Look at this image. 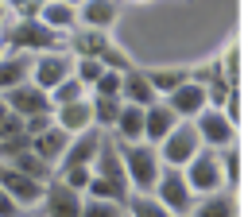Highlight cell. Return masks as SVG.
Returning <instances> with one entry per match:
<instances>
[{
    "instance_id": "obj_37",
    "label": "cell",
    "mask_w": 248,
    "mask_h": 217,
    "mask_svg": "<svg viewBox=\"0 0 248 217\" xmlns=\"http://www.w3.org/2000/svg\"><path fill=\"white\" fill-rule=\"evenodd\" d=\"M0 58H4V54H0Z\"/></svg>"
},
{
    "instance_id": "obj_15",
    "label": "cell",
    "mask_w": 248,
    "mask_h": 217,
    "mask_svg": "<svg viewBox=\"0 0 248 217\" xmlns=\"http://www.w3.org/2000/svg\"><path fill=\"white\" fill-rule=\"evenodd\" d=\"M31 70H35V54H19V50H8L0 58V97L12 93L16 85L31 81Z\"/></svg>"
},
{
    "instance_id": "obj_5",
    "label": "cell",
    "mask_w": 248,
    "mask_h": 217,
    "mask_svg": "<svg viewBox=\"0 0 248 217\" xmlns=\"http://www.w3.org/2000/svg\"><path fill=\"white\" fill-rule=\"evenodd\" d=\"M155 198H159L174 217H190L194 205H198V198H194L186 174H182V170H170V167L163 170V178H159V186H155Z\"/></svg>"
},
{
    "instance_id": "obj_36",
    "label": "cell",
    "mask_w": 248,
    "mask_h": 217,
    "mask_svg": "<svg viewBox=\"0 0 248 217\" xmlns=\"http://www.w3.org/2000/svg\"><path fill=\"white\" fill-rule=\"evenodd\" d=\"M4 16H8V4H0V27H4Z\"/></svg>"
},
{
    "instance_id": "obj_10",
    "label": "cell",
    "mask_w": 248,
    "mask_h": 217,
    "mask_svg": "<svg viewBox=\"0 0 248 217\" xmlns=\"http://www.w3.org/2000/svg\"><path fill=\"white\" fill-rule=\"evenodd\" d=\"M163 101L174 108V116H178V120H190V124L209 108V93H205V85H202V81H186L182 89H174V93H170V97H163Z\"/></svg>"
},
{
    "instance_id": "obj_9",
    "label": "cell",
    "mask_w": 248,
    "mask_h": 217,
    "mask_svg": "<svg viewBox=\"0 0 248 217\" xmlns=\"http://www.w3.org/2000/svg\"><path fill=\"white\" fill-rule=\"evenodd\" d=\"M4 101H8V108H12L19 120H31V116H46V112H54L50 93H46V89H39L35 81L16 85L12 93H4Z\"/></svg>"
},
{
    "instance_id": "obj_28",
    "label": "cell",
    "mask_w": 248,
    "mask_h": 217,
    "mask_svg": "<svg viewBox=\"0 0 248 217\" xmlns=\"http://www.w3.org/2000/svg\"><path fill=\"white\" fill-rule=\"evenodd\" d=\"M101 74H105L101 62H93V58H74V78H78L85 89H93V85L101 81Z\"/></svg>"
},
{
    "instance_id": "obj_13",
    "label": "cell",
    "mask_w": 248,
    "mask_h": 217,
    "mask_svg": "<svg viewBox=\"0 0 248 217\" xmlns=\"http://www.w3.org/2000/svg\"><path fill=\"white\" fill-rule=\"evenodd\" d=\"M178 124H182V120L174 116V108H170L167 101H155V105L143 112V140H147L151 147H159V143H163Z\"/></svg>"
},
{
    "instance_id": "obj_33",
    "label": "cell",
    "mask_w": 248,
    "mask_h": 217,
    "mask_svg": "<svg viewBox=\"0 0 248 217\" xmlns=\"http://www.w3.org/2000/svg\"><path fill=\"white\" fill-rule=\"evenodd\" d=\"M16 12V19H39L43 16V4L39 0H19V4H8Z\"/></svg>"
},
{
    "instance_id": "obj_3",
    "label": "cell",
    "mask_w": 248,
    "mask_h": 217,
    "mask_svg": "<svg viewBox=\"0 0 248 217\" xmlns=\"http://www.w3.org/2000/svg\"><path fill=\"white\" fill-rule=\"evenodd\" d=\"M198 155H202V136H198V128H194L190 120H182V124L159 143V159H163V167H170V170H186Z\"/></svg>"
},
{
    "instance_id": "obj_16",
    "label": "cell",
    "mask_w": 248,
    "mask_h": 217,
    "mask_svg": "<svg viewBox=\"0 0 248 217\" xmlns=\"http://www.w3.org/2000/svg\"><path fill=\"white\" fill-rule=\"evenodd\" d=\"M116 16H120V4H112V0H85V4H78V23L85 31H108L116 23Z\"/></svg>"
},
{
    "instance_id": "obj_12",
    "label": "cell",
    "mask_w": 248,
    "mask_h": 217,
    "mask_svg": "<svg viewBox=\"0 0 248 217\" xmlns=\"http://www.w3.org/2000/svg\"><path fill=\"white\" fill-rule=\"evenodd\" d=\"M81 194H74L70 186H62L58 178L46 182V194H43V213L46 217H81Z\"/></svg>"
},
{
    "instance_id": "obj_22",
    "label": "cell",
    "mask_w": 248,
    "mask_h": 217,
    "mask_svg": "<svg viewBox=\"0 0 248 217\" xmlns=\"http://www.w3.org/2000/svg\"><path fill=\"white\" fill-rule=\"evenodd\" d=\"M147 78H151V85H155L159 97H170L174 89H182L186 81H194V70L190 66H155V70H147Z\"/></svg>"
},
{
    "instance_id": "obj_20",
    "label": "cell",
    "mask_w": 248,
    "mask_h": 217,
    "mask_svg": "<svg viewBox=\"0 0 248 217\" xmlns=\"http://www.w3.org/2000/svg\"><path fill=\"white\" fill-rule=\"evenodd\" d=\"M54 124L66 132V136H81L93 128V101H78V105H66V108H54Z\"/></svg>"
},
{
    "instance_id": "obj_24",
    "label": "cell",
    "mask_w": 248,
    "mask_h": 217,
    "mask_svg": "<svg viewBox=\"0 0 248 217\" xmlns=\"http://www.w3.org/2000/svg\"><path fill=\"white\" fill-rule=\"evenodd\" d=\"M89 101H93V128L112 132V128H116V120H120L124 101H120V97H89Z\"/></svg>"
},
{
    "instance_id": "obj_27",
    "label": "cell",
    "mask_w": 248,
    "mask_h": 217,
    "mask_svg": "<svg viewBox=\"0 0 248 217\" xmlns=\"http://www.w3.org/2000/svg\"><path fill=\"white\" fill-rule=\"evenodd\" d=\"M78 101H85V85H81L78 78H66V81L50 93V105H54V108H66V105H78Z\"/></svg>"
},
{
    "instance_id": "obj_30",
    "label": "cell",
    "mask_w": 248,
    "mask_h": 217,
    "mask_svg": "<svg viewBox=\"0 0 248 217\" xmlns=\"http://www.w3.org/2000/svg\"><path fill=\"white\" fill-rule=\"evenodd\" d=\"M81 217H124V205L101 202V198H85L81 202Z\"/></svg>"
},
{
    "instance_id": "obj_2",
    "label": "cell",
    "mask_w": 248,
    "mask_h": 217,
    "mask_svg": "<svg viewBox=\"0 0 248 217\" xmlns=\"http://www.w3.org/2000/svg\"><path fill=\"white\" fill-rule=\"evenodd\" d=\"M120 159H124V170H128V182L136 194H155L159 178H163V159H159V147L151 143H116Z\"/></svg>"
},
{
    "instance_id": "obj_6",
    "label": "cell",
    "mask_w": 248,
    "mask_h": 217,
    "mask_svg": "<svg viewBox=\"0 0 248 217\" xmlns=\"http://www.w3.org/2000/svg\"><path fill=\"white\" fill-rule=\"evenodd\" d=\"M194 128H198V136H202V147H209V151H225V147H232V140H236V124H232V116H229L225 108H205V112L194 120Z\"/></svg>"
},
{
    "instance_id": "obj_8",
    "label": "cell",
    "mask_w": 248,
    "mask_h": 217,
    "mask_svg": "<svg viewBox=\"0 0 248 217\" xmlns=\"http://www.w3.org/2000/svg\"><path fill=\"white\" fill-rule=\"evenodd\" d=\"M0 190H4L19 209H35V205H43V194H46V186H43V182H35V178L19 174V170H16V167H8V163H0Z\"/></svg>"
},
{
    "instance_id": "obj_14",
    "label": "cell",
    "mask_w": 248,
    "mask_h": 217,
    "mask_svg": "<svg viewBox=\"0 0 248 217\" xmlns=\"http://www.w3.org/2000/svg\"><path fill=\"white\" fill-rule=\"evenodd\" d=\"M93 174H97V178H105V182H112V186H120V190H132L128 170H124V159H120V151H116V140H108V136H105L101 155H97V163H93ZM132 194H136V190H132Z\"/></svg>"
},
{
    "instance_id": "obj_34",
    "label": "cell",
    "mask_w": 248,
    "mask_h": 217,
    "mask_svg": "<svg viewBox=\"0 0 248 217\" xmlns=\"http://www.w3.org/2000/svg\"><path fill=\"white\" fill-rule=\"evenodd\" d=\"M19 213H23V209H19V205H16V202L0 190V217H19Z\"/></svg>"
},
{
    "instance_id": "obj_7",
    "label": "cell",
    "mask_w": 248,
    "mask_h": 217,
    "mask_svg": "<svg viewBox=\"0 0 248 217\" xmlns=\"http://www.w3.org/2000/svg\"><path fill=\"white\" fill-rule=\"evenodd\" d=\"M66 78H74V58L70 50H50V54H35V70H31V81L46 93H54Z\"/></svg>"
},
{
    "instance_id": "obj_21",
    "label": "cell",
    "mask_w": 248,
    "mask_h": 217,
    "mask_svg": "<svg viewBox=\"0 0 248 217\" xmlns=\"http://www.w3.org/2000/svg\"><path fill=\"white\" fill-rule=\"evenodd\" d=\"M39 19H43L50 31H58V35H74V23H78V4H66V0H46Z\"/></svg>"
},
{
    "instance_id": "obj_29",
    "label": "cell",
    "mask_w": 248,
    "mask_h": 217,
    "mask_svg": "<svg viewBox=\"0 0 248 217\" xmlns=\"http://www.w3.org/2000/svg\"><path fill=\"white\" fill-rule=\"evenodd\" d=\"M93 97H120V101H124V74L105 70V74H101V81L93 85Z\"/></svg>"
},
{
    "instance_id": "obj_26",
    "label": "cell",
    "mask_w": 248,
    "mask_h": 217,
    "mask_svg": "<svg viewBox=\"0 0 248 217\" xmlns=\"http://www.w3.org/2000/svg\"><path fill=\"white\" fill-rule=\"evenodd\" d=\"M124 213H128V217H174V213H170L155 194H132Z\"/></svg>"
},
{
    "instance_id": "obj_31",
    "label": "cell",
    "mask_w": 248,
    "mask_h": 217,
    "mask_svg": "<svg viewBox=\"0 0 248 217\" xmlns=\"http://www.w3.org/2000/svg\"><path fill=\"white\" fill-rule=\"evenodd\" d=\"M221 167H225V182L236 186V178H240V155H236V147H225L221 151Z\"/></svg>"
},
{
    "instance_id": "obj_19",
    "label": "cell",
    "mask_w": 248,
    "mask_h": 217,
    "mask_svg": "<svg viewBox=\"0 0 248 217\" xmlns=\"http://www.w3.org/2000/svg\"><path fill=\"white\" fill-rule=\"evenodd\" d=\"M70 140H74V136H66V132L54 124V128H46L43 136H35V140H31V151H35L46 167H54V170H58V163H62V155H66Z\"/></svg>"
},
{
    "instance_id": "obj_1",
    "label": "cell",
    "mask_w": 248,
    "mask_h": 217,
    "mask_svg": "<svg viewBox=\"0 0 248 217\" xmlns=\"http://www.w3.org/2000/svg\"><path fill=\"white\" fill-rule=\"evenodd\" d=\"M8 50H19V54H50V50H66L70 35H58L50 31L43 19H16L4 27V39H0Z\"/></svg>"
},
{
    "instance_id": "obj_25",
    "label": "cell",
    "mask_w": 248,
    "mask_h": 217,
    "mask_svg": "<svg viewBox=\"0 0 248 217\" xmlns=\"http://www.w3.org/2000/svg\"><path fill=\"white\" fill-rule=\"evenodd\" d=\"M190 217H236V198H232V194H209V198H198V205H194Z\"/></svg>"
},
{
    "instance_id": "obj_18",
    "label": "cell",
    "mask_w": 248,
    "mask_h": 217,
    "mask_svg": "<svg viewBox=\"0 0 248 217\" xmlns=\"http://www.w3.org/2000/svg\"><path fill=\"white\" fill-rule=\"evenodd\" d=\"M155 101H163L159 93H155V85H151V78H147V70H128L124 74V105H136V108H151Z\"/></svg>"
},
{
    "instance_id": "obj_17",
    "label": "cell",
    "mask_w": 248,
    "mask_h": 217,
    "mask_svg": "<svg viewBox=\"0 0 248 217\" xmlns=\"http://www.w3.org/2000/svg\"><path fill=\"white\" fill-rule=\"evenodd\" d=\"M112 43H116V39H108V31H85V27H81V31L70 35L66 50H74V58H93V62H101Z\"/></svg>"
},
{
    "instance_id": "obj_11",
    "label": "cell",
    "mask_w": 248,
    "mask_h": 217,
    "mask_svg": "<svg viewBox=\"0 0 248 217\" xmlns=\"http://www.w3.org/2000/svg\"><path fill=\"white\" fill-rule=\"evenodd\" d=\"M101 143H105V132H101V128H89V132L74 136L70 147H66V155H62V163H58V170H70V167H93L97 155H101Z\"/></svg>"
},
{
    "instance_id": "obj_23",
    "label": "cell",
    "mask_w": 248,
    "mask_h": 217,
    "mask_svg": "<svg viewBox=\"0 0 248 217\" xmlns=\"http://www.w3.org/2000/svg\"><path fill=\"white\" fill-rule=\"evenodd\" d=\"M143 112H147V108L124 105V108H120V120H116V128H112V140H116V143H147V140H143Z\"/></svg>"
},
{
    "instance_id": "obj_4",
    "label": "cell",
    "mask_w": 248,
    "mask_h": 217,
    "mask_svg": "<svg viewBox=\"0 0 248 217\" xmlns=\"http://www.w3.org/2000/svg\"><path fill=\"white\" fill-rule=\"evenodd\" d=\"M182 174H186L194 198L225 194V186H229V182H225V167H221V151H209V147H202V155H198Z\"/></svg>"
},
{
    "instance_id": "obj_35",
    "label": "cell",
    "mask_w": 248,
    "mask_h": 217,
    "mask_svg": "<svg viewBox=\"0 0 248 217\" xmlns=\"http://www.w3.org/2000/svg\"><path fill=\"white\" fill-rule=\"evenodd\" d=\"M8 120H12V108H8V101H4V97H0V128H4V124H8Z\"/></svg>"
},
{
    "instance_id": "obj_32",
    "label": "cell",
    "mask_w": 248,
    "mask_h": 217,
    "mask_svg": "<svg viewBox=\"0 0 248 217\" xmlns=\"http://www.w3.org/2000/svg\"><path fill=\"white\" fill-rule=\"evenodd\" d=\"M221 66H225V78L236 85V78H240V46H229L225 58H221Z\"/></svg>"
}]
</instances>
